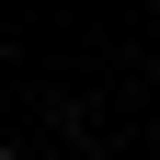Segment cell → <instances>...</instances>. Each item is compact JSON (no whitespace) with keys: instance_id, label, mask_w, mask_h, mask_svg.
<instances>
[{"instance_id":"6da1fadb","label":"cell","mask_w":160,"mask_h":160,"mask_svg":"<svg viewBox=\"0 0 160 160\" xmlns=\"http://www.w3.org/2000/svg\"><path fill=\"white\" fill-rule=\"evenodd\" d=\"M0 160H34V149H12V137H0Z\"/></svg>"}]
</instances>
